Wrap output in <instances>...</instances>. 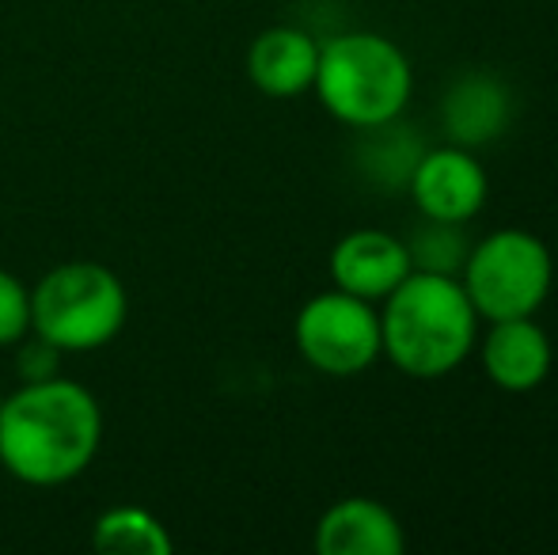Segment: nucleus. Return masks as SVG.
Segmentation results:
<instances>
[{
  "mask_svg": "<svg viewBox=\"0 0 558 555\" xmlns=\"http://www.w3.org/2000/svg\"><path fill=\"white\" fill-rule=\"evenodd\" d=\"M331 281L335 289L361 297V301H384L391 289L411 275V252L403 237L384 229H353L331 248Z\"/></svg>",
  "mask_w": 558,
  "mask_h": 555,
  "instance_id": "10",
  "label": "nucleus"
},
{
  "mask_svg": "<svg viewBox=\"0 0 558 555\" xmlns=\"http://www.w3.org/2000/svg\"><path fill=\"white\" fill-rule=\"evenodd\" d=\"M478 342V312L460 278L411 270L380 312V354L411 381L456 373Z\"/></svg>",
  "mask_w": 558,
  "mask_h": 555,
  "instance_id": "2",
  "label": "nucleus"
},
{
  "mask_svg": "<svg viewBox=\"0 0 558 555\" xmlns=\"http://www.w3.org/2000/svg\"><path fill=\"white\" fill-rule=\"evenodd\" d=\"M312 92L324 111L350 130H368L407 111L414 69L403 46L376 31H345L319 43Z\"/></svg>",
  "mask_w": 558,
  "mask_h": 555,
  "instance_id": "3",
  "label": "nucleus"
},
{
  "mask_svg": "<svg viewBox=\"0 0 558 555\" xmlns=\"http://www.w3.org/2000/svg\"><path fill=\"white\" fill-rule=\"evenodd\" d=\"M125 286L99 263H61L31 293V331L61 354L99 350L125 327Z\"/></svg>",
  "mask_w": 558,
  "mask_h": 555,
  "instance_id": "4",
  "label": "nucleus"
},
{
  "mask_svg": "<svg viewBox=\"0 0 558 555\" xmlns=\"http://www.w3.org/2000/svg\"><path fill=\"white\" fill-rule=\"evenodd\" d=\"M407 194L414 198V209L434 221H456L468 225L471 217L483 214L486 198H490V176L478 164L475 148L460 145H437L426 148L414 168Z\"/></svg>",
  "mask_w": 558,
  "mask_h": 555,
  "instance_id": "7",
  "label": "nucleus"
},
{
  "mask_svg": "<svg viewBox=\"0 0 558 555\" xmlns=\"http://www.w3.org/2000/svg\"><path fill=\"white\" fill-rule=\"evenodd\" d=\"M460 286L486 324L536 316L555 286L551 248L529 229H498L471 244Z\"/></svg>",
  "mask_w": 558,
  "mask_h": 555,
  "instance_id": "5",
  "label": "nucleus"
},
{
  "mask_svg": "<svg viewBox=\"0 0 558 555\" xmlns=\"http://www.w3.org/2000/svg\"><path fill=\"white\" fill-rule=\"evenodd\" d=\"M23 335H31V289L0 270V347H12Z\"/></svg>",
  "mask_w": 558,
  "mask_h": 555,
  "instance_id": "16",
  "label": "nucleus"
},
{
  "mask_svg": "<svg viewBox=\"0 0 558 555\" xmlns=\"http://www.w3.org/2000/svg\"><path fill=\"white\" fill-rule=\"evenodd\" d=\"M92 544L111 555H171V548H175L168 526L156 514L141 510V506L107 510L92 529Z\"/></svg>",
  "mask_w": 558,
  "mask_h": 555,
  "instance_id": "14",
  "label": "nucleus"
},
{
  "mask_svg": "<svg viewBox=\"0 0 558 555\" xmlns=\"http://www.w3.org/2000/svg\"><path fill=\"white\" fill-rule=\"evenodd\" d=\"M293 342L324 377H357L380 358V312L345 289H327L301 304Z\"/></svg>",
  "mask_w": 558,
  "mask_h": 555,
  "instance_id": "6",
  "label": "nucleus"
},
{
  "mask_svg": "<svg viewBox=\"0 0 558 555\" xmlns=\"http://www.w3.org/2000/svg\"><path fill=\"white\" fill-rule=\"evenodd\" d=\"M319 555H403L407 533L403 521L384 503L365 495H350L324 510L316 521Z\"/></svg>",
  "mask_w": 558,
  "mask_h": 555,
  "instance_id": "11",
  "label": "nucleus"
},
{
  "mask_svg": "<svg viewBox=\"0 0 558 555\" xmlns=\"http://www.w3.org/2000/svg\"><path fill=\"white\" fill-rule=\"evenodd\" d=\"M426 148H429L426 141L414 134L403 122V114H399V119H391V122L361 130L357 168L373 186H384L388 194H396V191H407V183H411L414 168H418Z\"/></svg>",
  "mask_w": 558,
  "mask_h": 555,
  "instance_id": "13",
  "label": "nucleus"
},
{
  "mask_svg": "<svg viewBox=\"0 0 558 555\" xmlns=\"http://www.w3.org/2000/svg\"><path fill=\"white\" fill-rule=\"evenodd\" d=\"M513 126V92L490 69H468L445 88L441 130L448 145L483 148Z\"/></svg>",
  "mask_w": 558,
  "mask_h": 555,
  "instance_id": "9",
  "label": "nucleus"
},
{
  "mask_svg": "<svg viewBox=\"0 0 558 555\" xmlns=\"http://www.w3.org/2000/svg\"><path fill=\"white\" fill-rule=\"evenodd\" d=\"M58 362H61V350L46 339H20V358H15V370H20L23 385L27 381H46V377H58Z\"/></svg>",
  "mask_w": 558,
  "mask_h": 555,
  "instance_id": "17",
  "label": "nucleus"
},
{
  "mask_svg": "<svg viewBox=\"0 0 558 555\" xmlns=\"http://www.w3.org/2000/svg\"><path fill=\"white\" fill-rule=\"evenodd\" d=\"M0 403H4V396H0Z\"/></svg>",
  "mask_w": 558,
  "mask_h": 555,
  "instance_id": "18",
  "label": "nucleus"
},
{
  "mask_svg": "<svg viewBox=\"0 0 558 555\" xmlns=\"http://www.w3.org/2000/svg\"><path fill=\"white\" fill-rule=\"evenodd\" d=\"M475 347L486 381L509 396L536 393L551 377L555 347H551V335L536 324V316L494 319L490 331Z\"/></svg>",
  "mask_w": 558,
  "mask_h": 555,
  "instance_id": "8",
  "label": "nucleus"
},
{
  "mask_svg": "<svg viewBox=\"0 0 558 555\" xmlns=\"http://www.w3.org/2000/svg\"><path fill=\"white\" fill-rule=\"evenodd\" d=\"M319 43L304 27H266L247 50V76L263 96L293 99L304 96L316 81Z\"/></svg>",
  "mask_w": 558,
  "mask_h": 555,
  "instance_id": "12",
  "label": "nucleus"
},
{
  "mask_svg": "<svg viewBox=\"0 0 558 555\" xmlns=\"http://www.w3.org/2000/svg\"><path fill=\"white\" fill-rule=\"evenodd\" d=\"M411 252L414 270H429V275H452L460 278L463 263H468L471 240L463 237V225L456 221H434L422 217V225L403 240Z\"/></svg>",
  "mask_w": 558,
  "mask_h": 555,
  "instance_id": "15",
  "label": "nucleus"
},
{
  "mask_svg": "<svg viewBox=\"0 0 558 555\" xmlns=\"http://www.w3.org/2000/svg\"><path fill=\"white\" fill-rule=\"evenodd\" d=\"M99 442L104 411L76 381H27L0 403V464L31 487H61L84 475Z\"/></svg>",
  "mask_w": 558,
  "mask_h": 555,
  "instance_id": "1",
  "label": "nucleus"
}]
</instances>
